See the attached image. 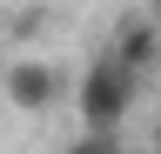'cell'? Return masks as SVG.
Wrapping results in <instances>:
<instances>
[{"label": "cell", "instance_id": "cell-1", "mask_svg": "<svg viewBox=\"0 0 161 154\" xmlns=\"http://www.w3.org/2000/svg\"><path fill=\"white\" fill-rule=\"evenodd\" d=\"M134 94H141V74H128L114 54H101V61L80 74V94H74V101H80V121H87L94 134H114L134 114Z\"/></svg>", "mask_w": 161, "mask_h": 154}, {"label": "cell", "instance_id": "cell-2", "mask_svg": "<svg viewBox=\"0 0 161 154\" xmlns=\"http://www.w3.org/2000/svg\"><path fill=\"white\" fill-rule=\"evenodd\" d=\"M0 87H7V107H20V114H47L60 101V74L47 61H14Z\"/></svg>", "mask_w": 161, "mask_h": 154}, {"label": "cell", "instance_id": "cell-4", "mask_svg": "<svg viewBox=\"0 0 161 154\" xmlns=\"http://www.w3.org/2000/svg\"><path fill=\"white\" fill-rule=\"evenodd\" d=\"M67 154H121V147H114V134H87V141H74Z\"/></svg>", "mask_w": 161, "mask_h": 154}, {"label": "cell", "instance_id": "cell-3", "mask_svg": "<svg viewBox=\"0 0 161 154\" xmlns=\"http://www.w3.org/2000/svg\"><path fill=\"white\" fill-rule=\"evenodd\" d=\"M114 61L128 67V74H141L148 81V67H154V54H161V27L148 20V13H121V27H114Z\"/></svg>", "mask_w": 161, "mask_h": 154}]
</instances>
